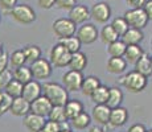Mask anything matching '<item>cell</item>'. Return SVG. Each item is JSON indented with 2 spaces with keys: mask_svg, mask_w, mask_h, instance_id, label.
<instances>
[{
  "mask_svg": "<svg viewBox=\"0 0 152 132\" xmlns=\"http://www.w3.org/2000/svg\"><path fill=\"white\" fill-rule=\"evenodd\" d=\"M42 95L50 102L52 106H64L69 99V93L62 85L57 82H45L41 85Z\"/></svg>",
  "mask_w": 152,
  "mask_h": 132,
  "instance_id": "cell-1",
  "label": "cell"
},
{
  "mask_svg": "<svg viewBox=\"0 0 152 132\" xmlns=\"http://www.w3.org/2000/svg\"><path fill=\"white\" fill-rule=\"evenodd\" d=\"M119 85L122 87H124L128 93L132 94H139L147 87L148 85V78H145L144 75L139 74L138 71L132 70V71L126 73L123 77L119 79Z\"/></svg>",
  "mask_w": 152,
  "mask_h": 132,
  "instance_id": "cell-2",
  "label": "cell"
},
{
  "mask_svg": "<svg viewBox=\"0 0 152 132\" xmlns=\"http://www.w3.org/2000/svg\"><path fill=\"white\" fill-rule=\"evenodd\" d=\"M10 15L15 21L23 25H29L36 21V11L29 4H16L11 9Z\"/></svg>",
  "mask_w": 152,
  "mask_h": 132,
  "instance_id": "cell-3",
  "label": "cell"
},
{
  "mask_svg": "<svg viewBox=\"0 0 152 132\" xmlns=\"http://www.w3.org/2000/svg\"><path fill=\"white\" fill-rule=\"evenodd\" d=\"M70 55H72V53H69L61 44H56V45L52 46L50 52H49L48 61L56 69H62V67L68 66L70 61Z\"/></svg>",
  "mask_w": 152,
  "mask_h": 132,
  "instance_id": "cell-4",
  "label": "cell"
},
{
  "mask_svg": "<svg viewBox=\"0 0 152 132\" xmlns=\"http://www.w3.org/2000/svg\"><path fill=\"white\" fill-rule=\"evenodd\" d=\"M123 19L126 20V23L128 24L130 28L140 29V31L143 28H145L148 21H150L142 8H131V9L126 11L123 15Z\"/></svg>",
  "mask_w": 152,
  "mask_h": 132,
  "instance_id": "cell-5",
  "label": "cell"
},
{
  "mask_svg": "<svg viewBox=\"0 0 152 132\" xmlns=\"http://www.w3.org/2000/svg\"><path fill=\"white\" fill-rule=\"evenodd\" d=\"M32 73V77H33L36 81H42V79H48L50 78V75L53 74V66L50 65L46 58H39L37 61L31 63L29 66Z\"/></svg>",
  "mask_w": 152,
  "mask_h": 132,
  "instance_id": "cell-6",
  "label": "cell"
},
{
  "mask_svg": "<svg viewBox=\"0 0 152 132\" xmlns=\"http://www.w3.org/2000/svg\"><path fill=\"white\" fill-rule=\"evenodd\" d=\"M52 29H53V33L60 40L74 36L75 32H77V25L73 21H70L68 17H61V19H57L52 24Z\"/></svg>",
  "mask_w": 152,
  "mask_h": 132,
  "instance_id": "cell-7",
  "label": "cell"
},
{
  "mask_svg": "<svg viewBox=\"0 0 152 132\" xmlns=\"http://www.w3.org/2000/svg\"><path fill=\"white\" fill-rule=\"evenodd\" d=\"M98 29L93 23H85L77 29L75 32V37L80 40L81 44H86V45H90V44H94L95 41L98 40Z\"/></svg>",
  "mask_w": 152,
  "mask_h": 132,
  "instance_id": "cell-8",
  "label": "cell"
},
{
  "mask_svg": "<svg viewBox=\"0 0 152 132\" xmlns=\"http://www.w3.org/2000/svg\"><path fill=\"white\" fill-rule=\"evenodd\" d=\"M90 19L98 24H106L111 19V8L106 1H98L90 8Z\"/></svg>",
  "mask_w": 152,
  "mask_h": 132,
  "instance_id": "cell-9",
  "label": "cell"
},
{
  "mask_svg": "<svg viewBox=\"0 0 152 132\" xmlns=\"http://www.w3.org/2000/svg\"><path fill=\"white\" fill-rule=\"evenodd\" d=\"M83 81V74L81 71H74V70H68L62 75V86L68 93L80 91L81 85Z\"/></svg>",
  "mask_w": 152,
  "mask_h": 132,
  "instance_id": "cell-10",
  "label": "cell"
},
{
  "mask_svg": "<svg viewBox=\"0 0 152 132\" xmlns=\"http://www.w3.org/2000/svg\"><path fill=\"white\" fill-rule=\"evenodd\" d=\"M68 19L73 21L75 25H82L90 20V11L86 5L83 4H75L73 8L69 9Z\"/></svg>",
  "mask_w": 152,
  "mask_h": 132,
  "instance_id": "cell-11",
  "label": "cell"
},
{
  "mask_svg": "<svg viewBox=\"0 0 152 132\" xmlns=\"http://www.w3.org/2000/svg\"><path fill=\"white\" fill-rule=\"evenodd\" d=\"M42 95V87L41 83L36 79L27 82L25 85H23V91H21V98H24L27 102H33L34 99H37L39 96Z\"/></svg>",
  "mask_w": 152,
  "mask_h": 132,
  "instance_id": "cell-12",
  "label": "cell"
},
{
  "mask_svg": "<svg viewBox=\"0 0 152 132\" xmlns=\"http://www.w3.org/2000/svg\"><path fill=\"white\" fill-rule=\"evenodd\" d=\"M110 110L106 104H95L91 110V122H95L99 127H107L109 125V118H110Z\"/></svg>",
  "mask_w": 152,
  "mask_h": 132,
  "instance_id": "cell-13",
  "label": "cell"
},
{
  "mask_svg": "<svg viewBox=\"0 0 152 132\" xmlns=\"http://www.w3.org/2000/svg\"><path fill=\"white\" fill-rule=\"evenodd\" d=\"M128 118V111L126 107H115V108H111L110 110V118H109V125L111 128H116V127H122L127 123Z\"/></svg>",
  "mask_w": 152,
  "mask_h": 132,
  "instance_id": "cell-14",
  "label": "cell"
},
{
  "mask_svg": "<svg viewBox=\"0 0 152 132\" xmlns=\"http://www.w3.org/2000/svg\"><path fill=\"white\" fill-rule=\"evenodd\" d=\"M52 107H53V106L50 104V102L44 95H41L37 99H34L33 102L29 103V112L40 115V116H42V118H46V116L49 115V112H50Z\"/></svg>",
  "mask_w": 152,
  "mask_h": 132,
  "instance_id": "cell-15",
  "label": "cell"
},
{
  "mask_svg": "<svg viewBox=\"0 0 152 132\" xmlns=\"http://www.w3.org/2000/svg\"><path fill=\"white\" fill-rule=\"evenodd\" d=\"M46 122V118H42L40 115L29 112L23 118V123L27 127V130L29 132H39L44 128V124Z\"/></svg>",
  "mask_w": 152,
  "mask_h": 132,
  "instance_id": "cell-16",
  "label": "cell"
},
{
  "mask_svg": "<svg viewBox=\"0 0 152 132\" xmlns=\"http://www.w3.org/2000/svg\"><path fill=\"white\" fill-rule=\"evenodd\" d=\"M87 63H89L87 55L80 50V52L72 53V55H70V61L68 63V67H69V70H74V71L82 73L83 70L86 69Z\"/></svg>",
  "mask_w": 152,
  "mask_h": 132,
  "instance_id": "cell-17",
  "label": "cell"
},
{
  "mask_svg": "<svg viewBox=\"0 0 152 132\" xmlns=\"http://www.w3.org/2000/svg\"><path fill=\"white\" fill-rule=\"evenodd\" d=\"M106 69L110 74L121 75L126 73V70H127V62L124 61L123 57H110L107 60Z\"/></svg>",
  "mask_w": 152,
  "mask_h": 132,
  "instance_id": "cell-18",
  "label": "cell"
},
{
  "mask_svg": "<svg viewBox=\"0 0 152 132\" xmlns=\"http://www.w3.org/2000/svg\"><path fill=\"white\" fill-rule=\"evenodd\" d=\"M10 112L17 118H24L27 114H29V102H27L21 96L13 98L10 107Z\"/></svg>",
  "mask_w": 152,
  "mask_h": 132,
  "instance_id": "cell-19",
  "label": "cell"
},
{
  "mask_svg": "<svg viewBox=\"0 0 152 132\" xmlns=\"http://www.w3.org/2000/svg\"><path fill=\"white\" fill-rule=\"evenodd\" d=\"M64 107V112H65V116L68 120H72L73 118L81 114L83 110V103L78 99H68L65 104L62 106Z\"/></svg>",
  "mask_w": 152,
  "mask_h": 132,
  "instance_id": "cell-20",
  "label": "cell"
},
{
  "mask_svg": "<svg viewBox=\"0 0 152 132\" xmlns=\"http://www.w3.org/2000/svg\"><path fill=\"white\" fill-rule=\"evenodd\" d=\"M135 71H138L139 74L144 75L145 78H150L152 75V58L150 54L144 53L142 57L138 60V62L135 63Z\"/></svg>",
  "mask_w": 152,
  "mask_h": 132,
  "instance_id": "cell-21",
  "label": "cell"
},
{
  "mask_svg": "<svg viewBox=\"0 0 152 132\" xmlns=\"http://www.w3.org/2000/svg\"><path fill=\"white\" fill-rule=\"evenodd\" d=\"M123 99H124V94L122 91V89L119 86H114L109 89V96H107V101H106V106L109 108H115L119 107L123 103Z\"/></svg>",
  "mask_w": 152,
  "mask_h": 132,
  "instance_id": "cell-22",
  "label": "cell"
},
{
  "mask_svg": "<svg viewBox=\"0 0 152 132\" xmlns=\"http://www.w3.org/2000/svg\"><path fill=\"white\" fill-rule=\"evenodd\" d=\"M121 40L123 41L127 45H139L143 40H144V33L140 29H135V28H128L126 31V33L121 37Z\"/></svg>",
  "mask_w": 152,
  "mask_h": 132,
  "instance_id": "cell-23",
  "label": "cell"
},
{
  "mask_svg": "<svg viewBox=\"0 0 152 132\" xmlns=\"http://www.w3.org/2000/svg\"><path fill=\"white\" fill-rule=\"evenodd\" d=\"M144 50L140 45H127L126 46V50H124V54H123V58L124 61L131 65H135L138 62V60L144 54Z\"/></svg>",
  "mask_w": 152,
  "mask_h": 132,
  "instance_id": "cell-24",
  "label": "cell"
},
{
  "mask_svg": "<svg viewBox=\"0 0 152 132\" xmlns=\"http://www.w3.org/2000/svg\"><path fill=\"white\" fill-rule=\"evenodd\" d=\"M99 85H102V83H101V79L98 77H95V75H87V77H83L80 91L85 96H90Z\"/></svg>",
  "mask_w": 152,
  "mask_h": 132,
  "instance_id": "cell-25",
  "label": "cell"
},
{
  "mask_svg": "<svg viewBox=\"0 0 152 132\" xmlns=\"http://www.w3.org/2000/svg\"><path fill=\"white\" fill-rule=\"evenodd\" d=\"M69 122L73 128H75V130H78V131H83L90 127V124H91V118H90V115L87 112L82 111V112L78 114L75 118H73L72 120H69Z\"/></svg>",
  "mask_w": 152,
  "mask_h": 132,
  "instance_id": "cell-26",
  "label": "cell"
},
{
  "mask_svg": "<svg viewBox=\"0 0 152 132\" xmlns=\"http://www.w3.org/2000/svg\"><path fill=\"white\" fill-rule=\"evenodd\" d=\"M21 50L24 53L25 61H27L28 63H32V62H34V61H37L39 58H41V54H42L41 48H40L39 45H34V44L25 45Z\"/></svg>",
  "mask_w": 152,
  "mask_h": 132,
  "instance_id": "cell-27",
  "label": "cell"
},
{
  "mask_svg": "<svg viewBox=\"0 0 152 132\" xmlns=\"http://www.w3.org/2000/svg\"><path fill=\"white\" fill-rule=\"evenodd\" d=\"M109 89L110 87L104 86V85H99L97 89L93 91V94L90 95L93 103L95 104H106L107 96H109Z\"/></svg>",
  "mask_w": 152,
  "mask_h": 132,
  "instance_id": "cell-28",
  "label": "cell"
},
{
  "mask_svg": "<svg viewBox=\"0 0 152 132\" xmlns=\"http://www.w3.org/2000/svg\"><path fill=\"white\" fill-rule=\"evenodd\" d=\"M12 75H13V79H16L17 82H20L21 85H25L27 82L32 81L33 77H32V73H31V69L28 66H21V67H16V69L12 71Z\"/></svg>",
  "mask_w": 152,
  "mask_h": 132,
  "instance_id": "cell-29",
  "label": "cell"
},
{
  "mask_svg": "<svg viewBox=\"0 0 152 132\" xmlns=\"http://www.w3.org/2000/svg\"><path fill=\"white\" fill-rule=\"evenodd\" d=\"M58 44L64 46L69 53H75V52H80L81 50V45L82 44L80 42V40L74 36H70V37H66V39H60L58 40Z\"/></svg>",
  "mask_w": 152,
  "mask_h": 132,
  "instance_id": "cell-30",
  "label": "cell"
},
{
  "mask_svg": "<svg viewBox=\"0 0 152 132\" xmlns=\"http://www.w3.org/2000/svg\"><path fill=\"white\" fill-rule=\"evenodd\" d=\"M98 39H101V41H102L103 44L109 45V44L114 42V41H116V40L119 39V37H118V34L115 33V31L111 28V25L107 24V25H104L103 28H102L101 32H99Z\"/></svg>",
  "mask_w": 152,
  "mask_h": 132,
  "instance_id": "cell-31",
  "label": "cell"
},
{
  "mask_svg": "<svg viewBox=\"0 0 152 132\" xmlns=\"http://www.w3.org/2000/svg\"><path fill=\"white\" fill-rule=\"evenodd\" d=\"M126 50V44L121 39L111 42L107 45V53L110 57H123Z\"/></svg>",
  "mask_w": 152,
  "mask_h": 132,
  "instance_id": "cell-32",
  "label": "cell"
},
{
  "mask_svg": "<svg viewBox=\"0 0 152 132\" xmlns=\"http://www.w3.org/2000/svg\"><path fill=\"white\" fill-rule=\"evenodd\" d=\"M8 63H11L12 67H21L27 63L24 57V53H23L21 49H17V50L12 52L11 54H8Z\"/></svg>",
  "mask_w": 152,
  "mask_h": 132,
  "instance_id": "cell-33",
  "label": "cell"
},
{
  "mask_svg": "<svg viewBox=\"0 0 152 132\" xmlns=\"http://www.w3.org/2000/svg\"><path fill=\"white\" fill-rule=\"evenodd\" d=\"M110 25H111V28L115 31V33L118 34L119 39H121V37L126 33V31L130 28L128 24L126 23V20L123 19V16H118V17H115V19H113V21H111Z\"/></svg>",
  "mask_w": 152,
  "mask_h": 132,
  "instance_id": "cell-34",
  "label": "cell"
},
{
  "mask_svg": "<svg viewBox=\"0 0 152 132\" xmlns=\"http://www.w3.org/2000/svg\"><path fill=\"white\" fill-rule=\"evenodd\" d=\"M3 91H4L5 94H8V95H10L12 99L13 98H19V96H21L23 85L20 83V82H17L16 79H12V81L7 85V87H5Z\"/></svg>",
  "mask_w": 152,
  "mask_h": 132,
  "instance_id": "cell-35",
  "label": "cell"
},
{
  "mask_svg": "<svg viewBox=\"0 0 152 132\" xmlns=\"http://www.w3.org/2000/svg\"><path fill=\"white\" fill-rule=\"evenodd\" d=\"M50 122H54V123H61V122H65L66 116H65V112H64V107L62 106H53L49 112V115L46 116Z\"/></svg>",
  "mask_w": 152,
  "mask_h": 132,
  "instance_id": "cell-36",
  "label": "cell"
},
{
  "mask_svg": "<svg viewBox=\"0 0 152 132\" xmlns=\"http://www.w3.org/2000/svg\"><path fill=\"white\" fill-rule=\"evenodd\" d=\"M11 103H12V98L8 94H5L3 91L1 94V99H0V115H4L5 112L10 111Z\"/></svg>",
  "mask_w": 152,
  "mask_h": 132,
  "instance_id": "cell-37",
  "label": "cell"
},
{
  "mask_svg": "<svg viewBox=\"0 0 152 132\" xmlns=\"http://www.w3.org/2000/svg\"><path fill=\"white\" fill-rule=\"evenodd\" d=\"M13 79V75H12V71L10 69H5L0 73V91L4 90L7 87V85L10 83L11 81Z\"/></svg>",
  "mask_w": 152,
  "mask_h": 132,
  "instance_id": "cell-38",
  "label": "cell"
},
{
  "mask_svg": "<svg viewBox=\"0 0 152 132\" xmlns=\"http://www.w3.org/2000/svg\"><path fill=\"white\" fill-rule=\"evenodd\" d=\"M19 0H0V8L3 9V12L10 13L11 9L17 4Z\"/></svg>",
  "mask_w": 152,
  "mask_h": 132,
  "instance_id": "cell-39",
  "label": "cell"
},
{
  "mask_svg": "<svg viewBox=\"0 0 152 132\" xmlns=\"http://www.w3.org/2000/svg\"><path fill=\"white\" fill-rule=\"evenodd\" d=\"M77 4V0H56V5L61 9H70Z\"/></svg>",
  "mask_w": 152,
  "mask_h": 132,
  "instance_id": "cell-40",
  "label": "cell"
},
{
  "mask_svg": "<svg viewBox=\"0 0 152 132\" xmlns=\"http://www.w3.org/2000/svg\"><path fill=\"white\" fill-rule=\"evenodd\" d=\"M42 131H44V132H60V128H58V123L50 122V120H46L45 124H44Z\"/></svg>",
  "mask_w": 152,
  "mask_h": 132,
  "instance_id": "cell-41",
  "label": "cell"
},
{
  "mask_svg": "<svg viewBox=\"0 0 152 132\" xmlns=\"http://www.w3.org/2000/svg\"><path fill=\"white\" fill-rule=\"evenodd\" d=\"M142 9H143V12L145 13V16L148 17V20L151 21V19H152V0H147V1L144 3V5L142 7Z\"/></svg>",
  "mask_w": 152,
  "mask_h": 132,
  "instance_id": "cell-42",
  "label": "cell"
},
{
  "mask_svg": "<svg viewBox=\"0 0 152 132\" xmlns=\"http://www.w3.org/2000/svg\"><path fill=\"white\" fill-rule=\"evenodd\" d=\"M37 4L42 9H50L56 5V0H37Z\"/></svg>",
  "mask_w": 152,
  "mask_h": 132,
  "instance_id": "cell-43",
  "label": "cell"
},
{
  "mask_svg": "<svg viewBox=\"0 0 152 132\" xmlns=\"http://www.w3.org/2000/svg\"><path fill=\"white\" fill-rule=\"evenodd\" d=\"M8 54L7 53H3V54H0V73L3 71V70L8 69Z\"/></svg>",
  "mask_w": 152,
  "mask_h": 132,
  "instance_id": "cell-44",
  "label": "cell"
},
{
  "mask_svg": "<svg viewBox=\"0 0 152 132\" xmlns=\"http://www.w3.org/2000/svg\"><path fill=\"white\" fill-rule=\"evenodd\" d=\"M145 131H147V128H145L144 124H142V123H135V124H132L128 128L127 132H145Z\"/></svg>",
  "mask_w": 152,
  "mask_h": 132,
  "instance_id": "cell-45",
  "label": "cell"
},
{
  "mask_svg": "<svg viewBox=\"0 0 152 132\" xmlns=\"http://www.w3.org/2000/svg\"><path fill=\"white\" fill-rule=\"evenodd\" d=\"M131 8H142L147 0H126Z\"/></svg>",
  "mask_w": 152,
  "mask_h": 132,
  "instance_id": "cell-46",
  "label": "cell"
},
{
  "mask_svg": "<svg viewBox=\"0 0 152 132\" xmlns=\"http://www.w3.org/2000/svg\"><path fill=\"white\" fill-rule=\"evenodd\" d=\"M89 132H106V131H104V128L99 127V125H93V127H90Z\"/></svg>",
  "mask_w": 152,
  "mask_h": 132,
  "instance_id": "cell-47",
  "label": "cell"
},
{
  "mask_svg": "<svg viewBox=\"0 0 152 132\" xmlns=\"http://www.w3.org/2000/svg\"><path fill=\"white\" fill-rule=\"evenodd\" d=\"M4 53V45H3V42L0 41V54H3Z\"/></svg>",
  "mask_w": 152,
  "mask_h": 132,
  "instance_id": "cell-48",
  "label": "cell"
},
{
  "mask_svg": "<svg viewBox=\"0 0 152 132\" xmlns=\"http://www.w3.org/2000/svg\"><path fill=\"white\" fill-rule=\"evenodd\" d=\"M60 132H72V130H69V131H60Z\"/></svg>",
  "mask_w": 152,
  "mask_h": 132,
  "instance_id": "cell-49",
  "label": "cell"
},
{
  "mask_svg": "<svg viewBox=\"0 0 152 132\" xmlns=\"http://www.w3.org/2000/svg\"><path fill=\"white\" fill-rule=\"evenodd\" d=\"M1 94H3V91H0V99H1Z\"/></svg>",
  "mask_w": 152,
  "mask_h": 132,
  "instance_id": "cell-50",
  "label": "cell"
},
{
  "mask_svg": "<svg viewBox=\"0 0 152 132\" xmlns=\"http://www.w3.org/2000/svg\"><path fill=\"white\" fill-rule=\"evenodd\" d=\"M145 132H152V130H147V131H145Z\"/></svg>",
  "mask_w": 152,
  "mask_h": 132,
  "instance_id": "cell-51",
  "label": "cell"
},
{
  "mask_svg": "<svg viewBox=\"0 0 152 132\" xmlns=\"http://www.w3.org/2000/svg\"><path fill=\"white\" fill-rule=\"evenodd\" d=\"M0 23H1V15H0Z\"/></svg>",
  "mask_w": 152,
  "mask_h": 132,
  "instance_id": "cell-52",
  "label": "cell"
},
{
  "mask_svg": "<svg viewBox=\"0 0 152 132\" xmlns=\"http://www.w3.org/2000/svg\"><path fill=\"white\" fill-rule=\"evenodd\" d=\"M39 132H44V131H42V130H41V131H39Z\"/></svg>",
  "mask_w": 152,
  "mask_h": 132,
  "instance_id": "cell-53",
  "label": "cell"
}]
</instances>
